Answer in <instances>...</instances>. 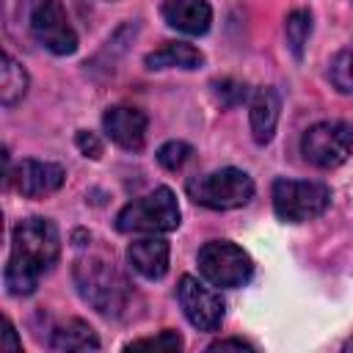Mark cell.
<instances>
[{
    "label": "cell",
    "mask_w": 353,
    "mask_h": 353,
    "mask_svg": "<svg viewBox=\"0 0 353 353\" xmlns=\"http://www.w3.org/2000/svg\"><path fill=\"white\" fill-rule=\"evenodd\" d=\"M61 256V234L50 218H25L11 232V254L3 270L11 295L36 292L39 281L55 268Z\"/></svg>",
    "instance_id": "1"
},
{
    "label": "cell",
    "mask_w": 353,
    "mask_h": 353,
    "mask_svg": "<svg viewBox=\"0 0 353 353\" xmlns=\"http://www.w3.org/2000/svg\"><path fill=\"white\" fill-rule=\"evenodd\" d=\"M80 298L99 314H121L130 303V281L102 256H80L72 268Z\"/></svg>",
    "instance_id": "2"
},
{
    "label": "cell",
    "mask_w": 353,
    "mask_h": 353,
    "mask_svg": "<svg viewBox=\"0 0 353 353\" xmlns=\"http://www.w3.org/2000/svg\"><path fill=\"white\" fill-rule=\"evenodd\" d=\"M182 221L179 201L171 188H154L152 193L132 199L116 215V229L124 234L143 232V234H165L174 232Z\"/></svg>",
    "instance_id": "3"
},
{
    "label": "cell",
    "mask_w": 353,
    "mask_h": 353,
    "mask_svg": "<svg viewBox=\"0 0 353 353\" xmlns=\"http://www.w3.org/2000/svg\"><path fill=\"white\" fill-rule=\"evenodd\" d=\"M188 196L210 210H237L254 199V179L240 168H218L204 176H193L185 185Z\"/></svg>",
    "instance_id": "4"
},
{
    "label": "cell",
    "mask_w": 353,
    "mask_h": 353,
    "mask_svg": "<svg viewBox=\"0 0 353 353\" xmlns=\"http://www.w3.org/2000/svg\"><path fill=\"white\" fill-rule=\"evenodd\" d=\"M196 265H199L201 279L210 281L218 290H237V287L248 284L251 276H254L251 256L229 240L204 243L196 254Z\"/></svg>",
    "instance_id": "5"
},
{
    "label": "cell",
    "mask_w": 353,
    "mask_h": 353,
    "mask_svg": "<svg viewBox=\"0 0 353 353\" xmlns=\"http://www.w3.org/2000/svg\"><path fill=\"white\" fill-rule=\"evenodd\" d=\"M273 212L284 223H303L320 218L331 204V190L320 182L303 179H276L270 188Z\"/></svg>",
    "instance_id": "6"
},
{
    "label": "cell",
    "mask_w": 353,
    "mask_h": 353,
    "mask_svg": "<svg viewBox=\"0 0 353 353\" xmlns=\"http://www.w3.org/2000/svg\"><path fill=\"white\" fill-rule=\"evenodd\" d=\"M301 154L314 168H336L353 154V130L345 121H317L301 135Z\"/></svg>",
    "instance_id": "7"
},
{
    "label": "cell",
    "mask_w": 353,
    "mask_h": 353,
    "mask_svg": "<svg viewBox=\"0 0 353 353\" xmlns=\"http://www.w3.org/2000/svg\"><path fill=\"white\" fill-rule=\"evenodd\" d=\"M176 298L182 306V314L196 331H218L226 317V303L221 292L207 281H199L196 276H182L176 287Z\"/></svg>",
    "instance_id": "8"
},
{
    "label": "cell",
    "mask_w": 353,
    "mask_h": 353,
    "mask_svg": "<svg viewBox=\"0 0 353 353\" xmlns=\"http://www.w3.org/2000/svg\"><path fill=\"white\" fill-rule=\"evenodd\" d=\"M30 36L52 55H72L77 50V33H74L61 0H39L33 6Z\"/></svg>",
    "instance_id": "9"
},
{
    "label": "cell",
    "mask_w": 353,
    "mask_h": 353,
    "mask_svg": "<svg viewBox=\"0 0 353 353\" xmlns=\"http://www.w3.org/2000/svg\"><path fill=\"white\" fill-rule=\"evenodd\" d=\"M146 113L132 105H116L108 108L102 116V130L105 135L124 152H141L146 143Z\"/></svg>",
    "instance_id": "10"
},
{
    "label": "cell",
    "mask_w": 353,
    "mask_h": 353,
    "mask_svg": "<svg viewBox=\"0 0 353 353\" xmlns=\"http://www.w3.org/2000/svg\"><path fill=\"white\" fill-rule=\"evenodd\" d=\"M17 190L25 196V199H44L50 193H55L63 179H66V171L63 165L58 163H47V160H22L17 165V171L11 174Z\"/></svg>",
    "instance_id": "11"
},
{
    "label": "cell",
    "mask_w": 353,
    "mask_h": 353,
    "mask_svg": "<svg viewBox=\"0 0 353 353\" xmlns=\"http://www.w3.org/2000/svg\"><path fill=\"white\" fill-rule=\"evenodd\" d=\"M168 256H171V248L163 237L157 234H149V237H141V240H132L130 248H127V262L130 268L149 279V281H157L168 273Z\"/></svg>",
    "instance_id": "12"
},
{
    "label": "cell",
    "mask_w": 353,
    "mask_h": 353,
    "mask_svg": "<svg viewBox=\"0 0 353 353\" xmlns=\"http://www.w3.org/2000/svg\"><path fill=\"white\" fill-rule=\"evenodd\" d=\"M279 110H281V99L276 94V88L262 85L248 97V121H251V135L259 146L270 143L276 135V124H279Z\"/></svg>",
    "instance_id": "13"
},
{
    "label": "cell",
    "mask_w": 353,
    "mask_h": 353,
    "mask_svg": "<svg viewBox=\"0 0 353 353\" xmlns=\"http://www.w3.org/2000/svg\"><path fill=\"white\" fill-rule=\"evenodd\" d=\"M163 19L168 28L179 30V33L204 36L212 22V8L207 0H165Z\"/></svg>",
    "instance_id": "14"
},
{
    "label": "cell",
    "mask_w": 353,
    "mask_h": 353,
    "mask_svg": "<svg viewBox=\"0 0 353 353\" xmlns=\"http://www.w3.org/2000/svg\"><path fill=\"white\" fill-rule=\"evenodd\" d=\"M50 347L58 353H83V350H99V336L85 320H66L52 328Z\"/></svg>",
    "instance_id": "15"
},
{
    "label": "cell",
    "mask_w": 353,
    "mask_h": 353,
    "mask_svg": "<svg viewBox=\"0 0 353 353\" xmlns=\"http://www.w3.org/2000/svg\"><path fill=\"white\" fill-rule=\"evenodd\" d=\"M201 63H204L201 50L185 41H168L160 50L146 55L149 69H199Z\"/></svg>",
    "instance_id": "16"
},
{
    "label": "cell",
    "mask_w": 353,
    "mask_h": 353,
    "mask_svg": "<svg viewBox=\"0 0 353 353\" xmlns=\"http://www.w3.org/2000/svg\"><path fill=\"white\" fill-rule=\"evenodd\" d=\"M28 72L22 69L19 61L11 55L3 58V72H0V102L3 108H14L25 94H28Z\"/></svg>",
    "instance_id": "17"
},
{
    "label": "cell",
    "mask_w": 353,
    "mask_h": 353,
    "mask_svg": "<svg viewBox=\"0 0 353 353\" xmlns=\"http://www.w3.org/2000/svg\"><path fill=\"white\" fill-rule=\"evenodd\" d=\"M284 36H287V47L295 58L303 55V47L312 36V14L306 8H295L287 14L284 19Z\"/></svg>",
    "instance_id": "18"
},
{
    "label": "cell",
    "mask_w": 353,
    "mask_h": 353,
    "mask_svg": "<svg viewBox=\"0 0 353 353\" xmlns=\"http://www.w3.org/2000/svg\"><path fill=\"white\" fill-rule=\"evenodd\" d=\"M328 77H331V83H334L336 91L353 97V44L342 47V50L331 58V63H328Z\"/></svg>",
    "instance_id": "19"
},
{
    "label": "cell",
    "mask_w": 353,
    "mask_h": 353,
    "mask_svg": "<svg viewBox=\"0 0 353 353\" xmlns=\"http://www.w3.org/2000/svg\"><path fill=\"white\" fill-rule=\"evenodd\" d=\"M190 154H193L190 143H185V141H168V143H163L157 149V163L165 171H179L190 160Z\"/></svg>",
    "instance_id": "20"
},
{
    "label": "cell",
    "mask_w": 353,
    "mask_h": 353,
    "mask_svg": "<svg viewBox=\"0 0 353 353\" xmlns=\"http://www.w3.org/2000/svg\"><path fill=\"white\" fill-rule=\"evenodd\" d=\"M179 347H182V336L176 331H160L157 336L135 339L127 345V350H179Z\"/></svg>",
    "instance_id": "21"
},
{
    "label": "cell",
    "mask_w": 353,
    "mask_h": 353,
    "mask_svg": "<svg viewBox=\"0 0 353 353\" xmlns=\"http://www.w3.org/2000/svg\"><path fill=\"white\" fill-rule=\"evenodd\" d=\"M215 97H218L221 105L232 108V105H240V102L248 99V88H245V83L226 77V80H218L215 83Z\"/></svg>",
    "instance_id": "22"
},
{
    "label": "cell",
    "mask_w": 353,
    "mask_h": 353,
    "mask_svg": "<svg viewBox=\"0 0 353 353\" xmlns=\"http://www.w3.org/2000/svg\"><path fill=\"white\" fill-rule=\"evenodd\" d=\"M77 149H80L85 157H99V154H102V141H99L94 132L80 130V132H77Z\"/></svg>",
    "instance_id": "23"
},
{
    "label": "cell",
    "mask_w": 353,
    "mask_h": 353,
    "mask_svg": "<svg viewBox=\"0 0 353 353\" xmlns=\"http://www.w3.org/2000/svg\"><path fill=\"white\" fill-rule=\"evenodd\" d=\"M229 347H234V350H254V345L243 342V339H215V342L207 345V350H229Z\"/></svg>",
    "instance_id": "24"
},
{
    "label": "cell",
    "mask_w": 353,
    "mask_h": 353,
    "mask_svg": "<svg viewBox=\"0 0 353 353\" xmlns=\"http://www.w3.org/2000/svg\"><path fill=\"white\" fill-rule=\"evenodd\" d=\"M3 350H22V342L17 339V331L11 325V320H6V331H3Z\"/></svg>",
    "instance_id": "25"
},
{
    "label": "cell",
    "mask_w": 353,
    "mask_h": 353,
    "mask_svg": "<svg viewBox=\"0 0 353 353\" xmlns=\"http://www.w3.org/2000/svg\"><path fill=\"white\" fill-rule=\"evenodd\" d=\"M345 350H353V339H347V342H345Z\"/></svg>",
    "instance_id": "26"
}]
</instances>
